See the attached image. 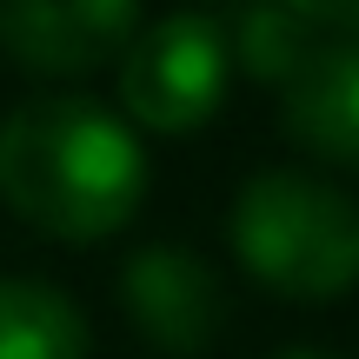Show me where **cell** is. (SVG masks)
<instances>
[{
  "label": "cell",
  "instance_id": "cell-3",
  "mask_svg": "<svg viewBox=\"0 0 359 359\" xmlns=\"http://www.w3.org/2000/svg\"><path fill=\"white\" fill-rule=\"evenodd\" d=\"M233 80V27L219 13L147 20L120 60V120L133 133H200Z\"/></svg>",
  "mask_w": 359,
  "mask_h": 359
},
{
  "label": "cell",
  "instance_id": "cell-9",
  "mask_svg": "<svg viewBox=\"0 0 359 359\" xmlns=\"http://www.w3.org/2000/svg\"><path fill=\"white\" fill-rule=\"evenodd\" d=\"M266 359H339V353H320V346H286V353H266Z\"/></svg>",
  "mask_w": 359,
  "mask_h": 359
},
{
  "label": "cell",
  "instance_id": "cell-8",
  "mask_svg": "<svg viewBox=\"0 0 359 359\" xmlns=\"http://www.w3.org/2000/svg\"><path fill=\"white\" fill-rule=\"evenodd\" d=\"M0 359H93V326L53 280H0Z\"/></svg>",
  "mask_w": 359,
  "mask_h": 359
},
{
  "label": "cell",
  "instance_id": "cell-2",
  "mask_svg": "<svg viewBox=\"0 0 359 359\" xmlns=\"http://www.w3.org/2000/svg\"><path fill=\"white\" fill-rule=\"evenodd\" d=\"M226 240L246 280H259L266 293L320 306V299H339L359 286V200L320 173L299 167L253 173L233 193Z\"/></svg>",
  "mask_w": 359,
  "mask_h": 359
},
{
  "label": "cell",
  "instance_id": "cell-6",
  "mask_svg": "<svg viewBox=\"0 0 359 359\" xmlns=\"http://www.w3.org/2000/svg\"><path fill=\"white\" fill-rule=\"evenodd\" d=\"M233 27V67L259 80V87H286L299 80L320 53L359 40V7H339V0H293V7H253Z\"/></svg>",
  "mask_w": 359,
  "mask_h": 359
},
{
  "label": "cell",
  "instance_id": "cell-4",
  "mask_svg": "<svg viewBox=\"0 0 359 359\" xmlns=\"http://www.w3.org/2000/svg\"><path fill=\"white\" fill-rule=\"evenodd\" d=\"M114 293H120V306H127V320L140 326L147 346H160L173 359L206 353L219 339V326H226V286H219L213 259L193 253V246H167L160 240V246L127 253Z\"/></svg>",
  "mask_w": 359,
  "mask_h": 359
},
{
  "label": "cell",
  "instance_id": "cell-1",
  "mask_svg": "<svg viewBox=\"0 0 359 359\" xmlns=\"http://www.w3.org/2000/svg\"><path fill=\"white\" fill-rule=\"evenodd\" d=\"M147 200V147L87 93H34L0 120V206L67 246L127 233Z\"/></svg>",
  "mask_w": 359,
  "mask_h": 359
},
{
  "label": "cell",
  "instance_id": "cell-5",
  "mask_svg": "<svg viewBox=\"0 0 359 359\" xmlns=\"http://www.w3.org/2000/svg\"><path fill=\"white\" fill-rule=\"evenodd\" d=\"M140 27L133 0H13L0 7V53L34 80H74L127 60Z\"/></svg>",
  "mask_w": 359,
  "mask_h": 359
},
{
  "label": "cell",
  "instance_id": "cell-7",
  "mask_svg": "<svg viewBox=\"0 0 359 359\" xmlns=\"http://www.w3.org/2000/svg\"><path fill=\"white\" fill-rule=\"evenodd\" d=\"M280 127L313 160L359 167V40L320 53L299 80H286L280 87Z\"/></svg>",
  "mask_w": 359,
  "mask_h": 359
}]
</instances>
